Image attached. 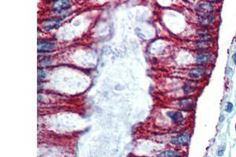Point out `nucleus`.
Returning a JSON list of instances; mask_svg holds the SVG:
<instances>
[{
	"instance_id": "1a4fd4ad",
	"label": "nucleus",
	"mask_w": 236,
	"mask_h": 157,
	"mask_svg": "<svg viewBox=\"0 0 236 157\" xmlns=\"http://www.w3.org/2000/svg\"><path fill=\"white\" fill-rule=\"evenodd\" d=\"M198 89V83L196 81H188L183 86V91L185 94L194 93Z\"/></svg>"
},
{
	"instance_id": "6ab92c4d",
	"label": "nucleus",
	"mask_w": 236,
	"mask_h": 157,
	"mask_svg": "<svg viewBox=\"0 0 236 157\" xmlns=\"http://www.w3.org/2000/svg\"><path fill=\"white\" fill-rule=\"evenodd\" d=\"M235 131H236V123H235Z\"/></svg>"
},
{
	"instance_id": "2eb2a0df",
	"label": "nucleus",
	"mask_w": 236,
	"mask_h": 157,
	"mask_svg": "<svg viewBox=\"0 0 236 157\" xmlns=\"http://www.w3.org/2000/svg\"><path fill=\"white\" fill-rule=\"evenodd\" d=\"M225 149H226V145H221V146L219 148L218 151H217V156H222L224 155V152H225Z\"/></svg>"
},
{
	"instance_id": "dca6fc26",
	"label": "nucleus",
	"mask_w": 236,
	"mask_h": 157,
	"mask_svg": "<svg viewBox=\"0 0 236 157\" xmlns=\"http://www.w3.org/2000/svg\"><path fill=\"white\" fill-rule=\"evenodd\" d=\"M46 77V73L44 72L43 70L42 69H38V78H40V79H42Z\"/></svg>"
},
{
	"instance_id": "423d86ee",
	"label": "nucleus",
	"mask_w": 236,
	"mask_h": 157,
	"mask_svg": "<svg viewBox=\"0 0 236 157\" xmlns=\"http://www.w3.org/2000/svg\"><path fill=\"white\" fill-rule=\"evenodd\" d=\"M179 107L184 111H190L194 106V101L191 98H183L179 101Z\"/></svg>"
},
{
	"instance_id": "0eeeda50",
	"label": "nucleus",
	"mask_w": 236,
	"mask_h": 157,
	"mask_svg": "<svg viewBox=\"0 0 236 157\" xmlns=\"http://www.w3.org/2000/svg\"><path fill=\"white\" fill-rule=\"evenodd\" d=\"M70 3L68 1H57L54 3V10L58 14H62L63 12H67L69 8Z\"/></svg>"
},
{
	"instance_id": "39448f33",
	"label": "nucleus",
	"mask_w": 236,
	"mask_h": 157,
	"mask_svg": "<svg viewBox=\"0 0 236 157\" xmlns=\"http://www.w3.org/2000/svg\"><path fill=\"white\" fill-rule=\"evenodd\" d=\"M205 75V69L202 66H196L191 68L188 71V76L192 79L200 78Z\"/></svg>"
},
{
	"instance_id": "f03ea898",
	"label": "nucleus",
	"mask_w": 236,
	"mask_h": 157,
	"mask_svg": "<svg viewBox=\"0 0 236 157\" xmlns=\"http://www.w3.org/2000/svg\"><path fill=\"white\" fill-rule=\"evenodd\" d=\"M212 55L210 52L204 51V52H199L195 57L196 64H198V66H201L204 64L209 63L212 61Z\"/></svg>"
},
{
	"instance_id": "f3484780",
	"label": "nucleus",
	"mask_w": 236,
	"mask_h": 157,
	"mask_svg": "<svg viewBox=\"0 0 236 157\" xmlns=\"http://www.w3.org/2000/svg\"><path fill=\"white\" fill-rule=\"evenodd\" d=\"M42 65H47L50 64V58L49 57H45L43 61H42Z\"/></svg>"
},
{
	"instance_id": "aec40b11",
	"label": "nucleus",
	"mask_w": 236,
	"mask_h": 157,
	"mask_svg": "<svg viewBox=\"0 0 236 157\" xmlns=\"http://www.w3.org/2000/svg\"><path fill=\"white\" fill-rule=\"evenodd\" d=\"M208 157H210V156H208Z\"/></svg>"
},
{
	"instance_id": "9d476101",
	"label": "nucleus",
	"mask_w": 236,
	"mask_h": 157,
	"mask_svg": "<svg viewBox=\"0 0 236 157\" xmlns=\"http://www.w3.org/2000/svg\"><path fill=\"white\" fill-rule=\"evenodd\" d=\"M210 41H205V40H199L197 41L194 43V49L196 50H198L200 52H204V51H207L210 48Z\"/></svg>"
},
{
	"instance_id": "20e7f679",
	"label": "nucleus",
	"mask_w": 236,
	"mask_h": 157,
	"mask_svg": "<svg viewBox=\"0 0 236 157\" xmlns=\"http://www.w3.org/2000/svg\"><path fill=\"white\" fill-rule=\"evenodd\" d=\"M196 10L200 14V15L213 13L214 6L210 2H202V3H198V6H196Z\"/></svg>"
},
{
	"instance_id": "9b49d317",
	"label": "nucleus",
	"mask_w": 236,
	"mask_h": 157,
	"mask_svg": "<svg viewBox=\"0 0 236 157\" xmlns=\"http://www.w3.org/2000/svg\"><path fill=\"white\" fill-rule=\"evenodd\" d=\"M168 116L172 119V120L175 123H181L184 120L183 115L181 112H179V111L168 112Z\"/></svg>"
},
{
	"instance_id": "7ed1b4c3",
	"label": "nucleus",
	"mask_w": 236,
	"mask_h": 157,
	"mask_svg": "<svg viewBox=\"0 0 236 157\" xmlns=\"http://www.w3.org/2000/svg\"><path fill=\"white\" fill-rule=\"evenodd\" d=\"M191 139V135L187 132H183L179 135L173 137L171 139V143L176 145H187Z\"/></svg>"
},
{
	"instance_id": "6e6552de",
	"label": "nucleus",
	"mask_w": 236,
	"mask_h": 157,
	"mask_svg": "<svg viewBox=\"0 0 236 157\" xmlns=\"http://www.w3.org/2000/svg\"><path fill=\"white\" fill-rule=\"evenodd\" d=\"M61 20H60L59 18H53V19L47 20L46 21H44L42 23V27L46 31H49L53 29L58 28V27L61 24Z\"/></svg>"
},
{
	"instance_id": "f257e3e1",
	"label": "nucleus",
	"mask_w": 236,
	"mask_h": 157,
	"mask_svg": "<svg viewBox=\"0 0 236 157\" xmlns=\"http://www.w3.org/2000/svg\"><path fill=\"white\" fill-rule=\"evenodd\" d=\"M216 18L217 16L214 13L200 15V17H198V24H200V26L202 29H207L208 27H209L211 24L214 23Z\"/></svg>"
},
{
	"instance_id": "ddd939ff",
	"label": "nucleus",
	"mask_w": 236,
	"mask_h": 157,
	"mask_svg": "<svg viewBox=\"0 0 236 157\" xmlns=\"http://www.w3.org/2000/svg\"><path fill=\"white\" fill-rule=\"evenodd\" d=\"M180 153L176 150H165L158 155V157H179Z\"/></svg>"
},
{
	"instance_id": "f8f14e48",
	"label": "nucleus",
	"mask_w": 236,
	"mask_h": 157,
	"mask_svg": "<svg viewBox=\"0 0 236 157\" xmlns=\"http://www.w3.org/2000/svg\"><path fill=\"white\" fill-rule=\"evenodd\" d=\"M38 50L39 51L43 50V51H47V50H52L54 47V43L50 41L46 40H40L38 41Z\"/></svg>"
},
{
	"instance_id": "a211bd4d",
	"label": "nucleus",
	"mask_w": 236,
	"mask_h": 157,
	"mask_svg": "<svg viewBox=\"0 0 236 157\" xmlns=\"http://www.w3.org/2000/svg\"><path fill=\"white\" fill-rule=\"evenodd\" d=\"M232 60H233L234 63H235V64H236V52L233 55H232Z\"/></svg>"
},
{
	"instance_id": "4468645a",
	"label": "nucleus",
	"mask_w": 236,
	"mask_h": 157,
	"mask_svg": "<svg viewBox=\"0 0 236 157\" xmlns=\"http://www.w3.org/2000/svg\"><path fill=\"white\" fill-rule=\"evenodd\" d=\"M233 109H234L233 104L231 102H230V101L227 103L226 108H225V111H226L227 112H228V113H231V112L233 111Z\"/></svg>"
}]
</instances>
